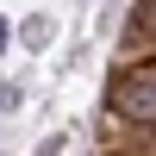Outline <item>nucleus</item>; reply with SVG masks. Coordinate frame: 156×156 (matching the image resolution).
I'll return each mask as SVG.
<instances>
[{
    "label": "nucleus",
    "mask_w": 156,
    "mask_h": 156,
    "mask_svg": "<svg viewBox=\"0 0 156 156\" xmlns=\"http://www.w3.org/2000/svg\"><path fill=\"white\" fill-rule=\"evenodd\" d=\"M112 106H119L125 119L150 125V119H156V75H144V81H125L119 94H112Z\"/></svg>",
    "instance_id": "nucleus-1"
},
{
    "label": "nucleus",
    "mask_w": 156,
    "mask_h": 156,
    "mask_svg": "<svg viewBox=\"0 0 156 156\" xmlns=\"http://www.w3.org/2000/svg\"><path fill=\"white\" fill-rule=\"evenodd\" d=\"M25 44L44 50V44H50V19H31V25H25Z\"/></svg>",
    "instance_id": "nucleus-2"
},
{
    "label": "nucleus",
    "mask_w": 156,
    "mask_h": 156,
    "mask_svg": "<svg viewBox=\"0 0 156 156\" xmlns=\"http://www.w3.org/2000/svg\"><path fill=\"white\" fill-rule=\"evenodd\" d=\"M19 106V87H0V112H12Z\"/></svg>",
    "instance_id": "nucleus-3"
},
{
    "label": "nucleus",
    "mask_w": 156,
    "mask_h": 156,
    "mask_svg": "<svg viewBox=\"0 0 156 156\" xmlns=\"http://www.w3.org/2000/svg\"><path fill=\"white\" fill-rule=\"evenodd\" d=\"M6 44H12V25H6V19H0V50H6Z\"/></svg>",
    "instance_id": "nucleus-4"
}]
</instances>
